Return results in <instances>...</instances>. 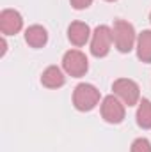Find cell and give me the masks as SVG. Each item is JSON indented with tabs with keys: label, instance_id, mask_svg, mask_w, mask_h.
Masks as SVG:
<instances>
[{
	"label": "cell",
	"instance_id": "6da1fadb",
	"mask_svg": "<svg viewBox=\"0 0 151 152\" xmlns=\"http://www.w3.org/2000/svg\"><path fill=\"white\" fill-rule=\"evenodd\" d=\"M112 37L114 46L121 53H128L133 50V44L137 42V34L135 28L130 21L126 20H115L112 25Z\"/></svg>",
	"mask_w": 151,
	"mask_h": 152
},
{
	"label": "cell",
	"instance_id": "7a4b0ae2",
	"mask_svg": "<svg viewBox=\"0 0 151 152\" xmlns=\"http://www.w3.org/2000/svg\"><path fill=\"white\" fill-rule=\"evenodd\" d=\"M100 90L93 83H78L73 90V104L78 112H91L100 103Z\"/></svg>",
	"mask_w": 151,
	"mask_h": 152
},
{
	"label": "cell",
	"instance_id": "3957f363",
	"mask_svg": "<svg viewBox=\"0 0 151 152\" xmlns=\"http://www.w3.org/2000/svg\"><path fill=\"white\" fill-rule=\"evenodd\" d=\"M114 42L112 28L107 25H98L91 36V53L98 58L107 57L110 51V46Z\"/></svg>",
	"mask_w": 151,
	"mask_h": 152
},
{
	"label": "cell",
	"instance_id": "277c9868",
	"mask_svg": "<svg viewBox=\"0 0 151 152\" xmlns=\"http://www.w3.org/2000/svg\"><path fill=\"white\" fill-rule=\"evenodd\" d=\"M112 90L126 106H135L141 99V88L130 78H117L112 83Z\"/></svg>",
	"mask_w": 151,
	"mask_h": 152
},
{
	"label": "cell",
	"instance_id": "5b68a950",
	"mask_svg": "<svg viewBox=\"0 0 151 152\" xmlns=\"http://www.w3.org/2000/svg\"><path fill=\"white\" fill-rule=\"evenodd\" d=\"M62 69L73 78H80L87 73L89 60L80 50H70L62 57Z\"/></svg>",
	"mask_w": 151,
	"mask_h": 152
},
{
	"label": "cell",
	"instance_id": "8992f818",
	"mask_svg": "<svg viewBox=\"0 0 151 152\" xmlns=\"http://www.w3.org/2000/svg\"><path fill=\"white\" fill-rule=\"evenodd\" d=\"M124 103L117 96H107L101 101V117L109 124H121L124 118Z\"/></svg>",
	"mask_w": 151,
	"mask_h": 152
},
{
	"label": "cell",
	"instance_id": "52a82bcc",
	"mask_svg": "<svg viewBox=\"0 0 151 152\" xmlns=\"http://www.w3.org/2000/svg\"><path fill=\"white\" fill-rule=\"evenodd\" d=\"M23 18L14 9H4L0 12V32L4 36H14L21 30Z\"/></svg>",
	"mask_w": 151,
	"mask_h": 152
},
{
	"label": "cell",
	"instance_id": "ba28073f",
	"mask_svg": "<svg viewBox=\"0 0 151 152\" xmlns=\"http://www.w3.org/2000/svg\"><path fill=\"white\" fill-rule=\"evenodd\" d=\"M93 34H91V28H89V25L87 23H84V21H73L70 27H68V39L71 41V44H75V46H84L89 37H91Z\"/></svg>",
	"mask_w": 151,
	"mask_h": 152
},
{
	"label": "cell",
	"instance_id": "9c48e42d",
	"mask_svg": "<svg viewBox=\"0 0 151 152\" xmlns=\"http://www.w3.org/2000/svg\"><path fill=\"white\" fill-rule=\"evenodd\" d=\"M64 81H66V76L61 71V67H57V66L46 67L41 75V83L46 88H59V87L64 85Z\"/></svg>",
	"mask_w": 151,
	"mask_h": 152
},
{
	"label": "cell",
	"instance_id": "30bf717a",
	"mask_svg": "<svg viewBox=\"0 0 151 152\" xmlns=\"http://www.w3.org/2000/svg\"><path fill=\"white\" fill-rule=\"evenodd\" d=\"M25 41L32 48H43L48 42V32L41 25H32L25 30Z\"/></svg>",
	"mask_w": 151,
	"mask_h": 152
},
{
	"label": "cell",
	"instance_id": "8fae6325",
	"mask_svg": "<svg viewBox=\"0 0 151 152\" xmlns=\"http://www.w3.org/2000/svg\"><path fill=\"white\" fill-rule=\"evenodd\" d=\"M137 57L139 60L151 62V30H142L137 37Z\"/></svg>",
	"mask_w": 151,
	"mask_h": 152
},
{
	"label": "cell",
	"instance_id": "7c38bea8",
	"mask_svg": "<svg viewBox=\"0 0 151 152\" xmlns=\"http://www.w3.org/2000/svg\"><path fill=\"white\" fill-rule=\"evenodd\" d=\"M135 118H137L139 127H142V129H151V101L150 99H142V101L139 103Z\"/></svg>",
	"mask_w": 151,
	"mask_h": 152
},
{
	"label": "cell",
	"instance_id": "4fadbf2b",
	"mask_svg": "<svg viewBox=\"0 0 151 152\" xmlns=\"http://www.w3.org/2000/svg\"><path fill=\"white\" fill-rule=\"evenodd\" d=\"M130 152H151V143L148 138H137L133 140Z\"/></svg>",
	"mask_w": 151,
	"mask_h": 152
},
{
	"label": "cell",
	"instance_id": "5bb4252c",
	"mask_svg": "<svg viewBox=\"0 0 151 152\" xmlns=\"http://www.w3.org/2000/svg\"><path fill=\"white\" fill-rule=\"evenodd\" d=\"M71 2V5H73V9L76 11H82V9H87L91 4H93V0H70Z\"/></svg>",
	"mask_w": 151,
	"mask_h": 152
},
{
	"label": "cell",
	"instance_id": "9a60e30c",
	"mask_svg": "<svg viewBox=\"0 0 151 152\" xmlns=\"http://www.w3.org/2000/svg\"><path fill=\"white\" fill-rule=\"evenodd\" d=\"M150 21H151V12H150Z\"/></svg>",
	"mask_w": 151,
	"mask_h": 152
},
{
	"label": "cell",
	"instance_id": "2e32d148",
	"mask_svg": "<svg viewBox=\"0 0 151 152\" xmlns=\"http://www.w3.org/2000/svg\"><path fill=\"white\" fill-rule=\"evenodd\" d=\"M107 2H114V0H107Z\"/></svg>",
	"mask_w": 151,
	"mask_h": 152
}]
</instances>
